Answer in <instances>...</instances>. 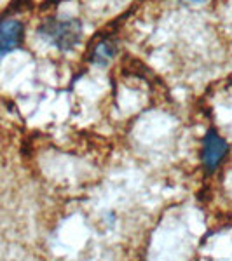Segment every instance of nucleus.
Returning a JSON list of instances; mask_svg holds the SVG:
<instances>
[{"mask_svg":"<svg viewBox=\"0 0 232 261\" xmlns=\"http://www.w3.org/2000/svg\"><path fill=\"white\" fill-rule=\"evenodd\" d=\"M39 35L60 50H72L82 39V23L74 18H49L39 27Z\"/></svg>","mask_w":232,"mask_h":261,"instance_id":"obj_1","label":"nucleus"},{"mask_svg":"<svg viewBox=\"0 0 232 261\" xmlns=\"http://www.w3.org/2000/svg\"><path fill=\"white\" fill-rule=\"evenodd\" d=\"M227 153H229L227 141L215 129H210L204 134V140H202V153H201L202 167L208 172L217 171L218 166L223 162V159L227 157Z\"/></svg>","mask_w":232,"mask_h":261,"instance_id":"obj_2","label":"nucleus"},{"mask_svg":"<svg viewBox=\"0 0 232 261\" xmlns=\"http://www.w3.org/2000/svg\"><path fill=\"white\" fill-rule=\"evenodd\" d=\"M25 39V24L16 18L0 19V58L19 49Z\"/></svg>","mask_w":232,"mask_h":261,"instance_id":"obj_3","label":"nucleus"},{"mask_svg":"<svg viewBox=\"0 0 232 261\" xmlns=\"http://www.w3.org/2000/svg\"><path fill=\"white\" fill-rule=\"evenodd\" d=\"M117 53V45L115 42H112L110 39H105V40H100L98 44L92 47L91 54H89V60L91 63L98 66H105L107 63L112 61V58L115 56Z\"/></svg>","mask_w":232,"mask_h":261,"instance_id":"obj_4","label":"nucleus"},{"mask_svg":"<svg viewBox=\"0 0 232 261\" xmlns=\"http://www.w3.org/2000/svg\"><path fill=\"white\" fill-rule=\"evenodd\" d=\"M189 2H196V4H199V2H204V0H189Z\"/></svg>","mask_w":232,"mask_h":261,"instance_id":"obj_5","label":"nucleus"}]
</instances>
